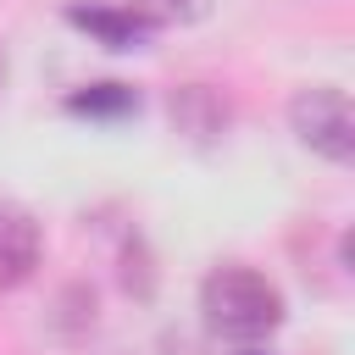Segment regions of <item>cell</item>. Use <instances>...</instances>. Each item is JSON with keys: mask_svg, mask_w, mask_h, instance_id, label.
<instances>
[{"mask_svg": "<svg viewBox=\"0 0 355 355\" xmlns=\"http://www.w3.org/2000/svg\"><path fill=\"white\" fill-rule=\"evenodd\" d=\"M200 316L211 327V338H227V344H261L266 333L283 327V288L255 272V266H239V261H222L205 272L200 283Z\"/></svg>", "mask_w": 355, "mask_h": 355, "instance_id": "6da1fadb", "label": "cell"}, {"mask_svg": "<svg viewBox=\"0 0 355 355\" xmlns=\"http://www.w3.org/2000/svg\"><path fill=\"white\" fill-rule=\"evenodd\" d=\"M288 128L305 150H316L333 166L355 161V116H349V94L333 83H311L288 100Z\"/></svg>", "mask_w": 355, "mask_h": 355, "instance_id": "7a4b0ae2", "label": "cell"}, {"mask_svg": "<svg viewBox=\"0 0 355 355\" xmlns=\"http://www.w3.org/2000/svg\"><path fill=\"white\" fill-rule=\"evenodd\" d=\"M67 22L83 28V33H89L94 44H105V50H144L150 33H155V22H150L139 6H111V0H72V6H67Z\"/></svg>", "mask_w": 355, "mask_h": 355, "instance_id": "3957f363", "label": "cell"}, {"mask_svg": "<svg viewBox=\"0 0 355 355\" xmlns=\"http://www.w3.org/2000/svg\"><path fill=\"white\" fill-rule=\"evenodd\" d=\"M44 261V227L28 205L0 200V288H22Z\"/></svg>", "mask_w": 355, "mask_h": 355, "instance_id": "277c9868", "label": "cell"}, {"mask_svg": "<svg viewBox=\"0 0 355 355\" xmlns=\"http://www.w3.org/2000/svg\"><path fill=\"white\" fill-rule=\"evenodd\" d=\"M172 122H178V133H189L194 144H211V139L227 128V105H222L205 83H183V89L172 94Z\"/></svg>", "mask_w": 355, "mask_h": 355, "instance_id": "5b68a950", "label": "cell"}, {"mask_svg": "<svg viewBox=\"0 0 355 355\" xmlns=\"http://www.w3.org/2000/svg\"><path fill=\"white\" fill-rule=\"evenodd\" d=\"M67 111L72 116H89V122H122L139 111V89L133 83H83L67 94Z\"/></svg>", "mask_w": 355, "mask_h": 355, "instance_id": "8992f818", "label": "cell"}, {"mask_svg": "<svg viewBox=\"0 0 355 355\" xmlns=\"http://www.w3.org/2000/svg\"><path fill=\"white\" fill-rule=\"evenodd\" d=\"M133 6L161 28V22H194V17H205L211 0H133Z\"/></svg>", "mask_w": 355, "mask_h": 355, "instance_id": "52a82bcc", "label": "cell"}, {"mask_svg": "<svg viewBox=\"0 0 355 355\" xmlns=\"http://www.w3.org/2000/svg\"><path fill=\"white\" fill-rule=\"evenodd\" d=\"M0 83H6V50H0Z\"/></svg>", "mask_w": 355, "mask_h": 355, "instance_id": "ba28073f", "label": "cell"}, {"mask_svg": "<svg viewBox=\"0 0 355 355\" xmlns=\"http://www.w3.org/2000/svg\"><path fill=\"white\" fill-rule=\"evenodd\" d=\"M244 355H261V349H244Z\"/></svg>", "mask_w": 355, "mask_h": 355, "instance_id": "9c48e42d", "label": "cell"}]
</instances>
